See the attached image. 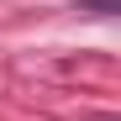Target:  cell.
Instances as JSON below:
<instances>
[]
</instances>
